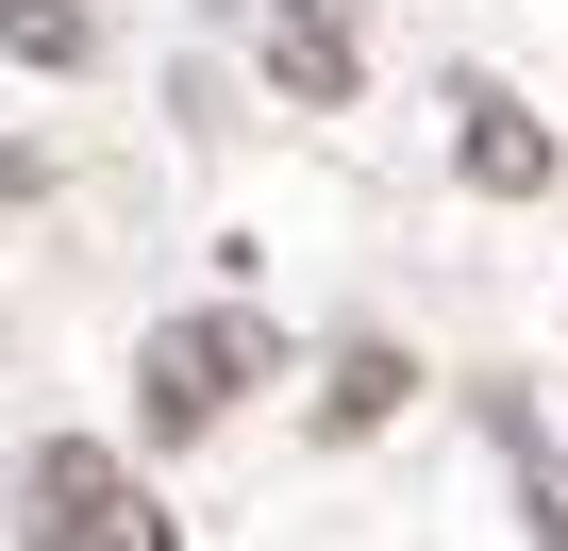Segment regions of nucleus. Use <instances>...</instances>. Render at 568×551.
<instances>
[{
	"label": "nucleus",
	"mask_w": 568,
	"mask_h": 551,
	"mask_svg": "<svg viewBox=\"0 0 568 551\" xmlns=\"http://www.w3.org/2000/svg\"><path fill=\"white\" fill-rule=\"evenodd\" d=\"M402 401H418V368H402V351H385V335H352V351H335V368H318V435H385V418H402Z\"/></svg>",
	"instance_id": "39448f33"
},
{
	"label": "nucleus",
	"mask_w": 568,
	"mask_h": 551,
	"mask_svg": "<svg viewBox=\"0 0 568 551\" xmlns=\"http://www.w3.org/2000/svg\"><path fill=\"white\" fill-rule=\"evenodd\" d=\"M0 51H18V68H101V18H84V0H0Z\"/></svg>",
	"instance_id": "423d86ee"
},
{
	"label": "nucleus",
	"mask_w": 568,
	"mask_h": 551,
	"mask_svg": "<svg viewBox=\"0 0 568 551\" xmlns=\"http://www.w3.org/2000/svg\"><path fill=\"white\" fill-rule=\"evenodd\" d=\"M118 518H134V468L101 435H34L18 451V551H101Z\"/></svg>",
	"instance_id": "f03ea898"
},
{
	"label": "nucleus",
	"mask_w": 568,
	"mask_h": 551,
	"mask_svg": "<svg viewBox=\"0 0 568 551\" xmlns=\"http://www.w3.org/2000/svg\"><path fill=\"white\" fill-rule=\"evenodd\" d=\"M267 368H284V335H267L251 302H201V318H168V335L134 351V385H151V435H168V451H184V435H217Z\"/></svg>",
	"instance_id": "f257e3e1"
},
{
	"label": "nucleus",
	"mask_w": 568,
	"mask_h": 551,
	"mask_svg": "<svg viewBox=\"0 0 568 551\" xmlns=\"http://www.w3.org/2000/svg\"><path fill=\"white\" fill-rule=\"evenodd\" d=\"M452 167H468L485 201H551V118L501 101V84H452Z\"/></svg>",
	"instance_id": "7ed1b4c3"
},
{
	"label": "nucleus",
	"mask_w": 568,
	"mask_h": 551,
	"mask_svg": "<svg viewBox=\"0 0 568 551\" xmlns=\"http://www.w3.org/2000/svg\"><path fill=\"white\" fill-rule=\"evenodd\" d=\"M352 68H368V51H352L335 0H267V84L302 101V118H335V101H352Z\"/></svg>",
	"instance_id": "20e7f679"
},
{
	"label": "nucleus",
	"mask_w": 568,
	"mask_h": 551,
	"mask_svg": "<svg viewBox=\"0 0 568 551\" xmlns=\"http://www.w3.org/2000/svg\"><path fill=\"white\" fill-rule=\"evenodd\" d=\"M0 201H34V151H18V134H0Z\"/></svg>",
	"instance_id": "0eeeda50"
}]
</instances>
